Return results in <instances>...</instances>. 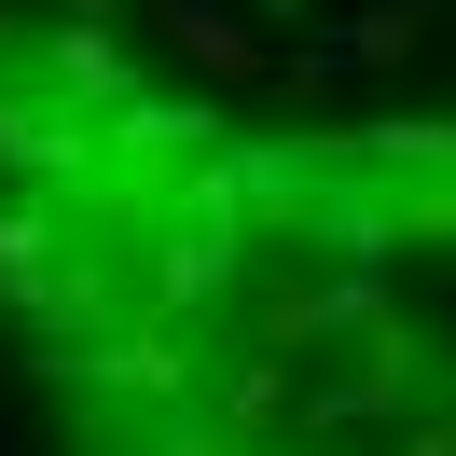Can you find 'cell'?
<instances>
[{"instance_id":"obj_1","label":"cell","mask_w":456,"mask_h":456,"mask_svg":"<svg viewBox=\"0 0 456 456\" xmlns=\"http://www.w3.org/2000/svg\"><path fill=\"white\" fill-rule=\"evenodd\" d=\"M0 346L56 456H456V111L0 14Z\"/></svg>"}]
</instances>
